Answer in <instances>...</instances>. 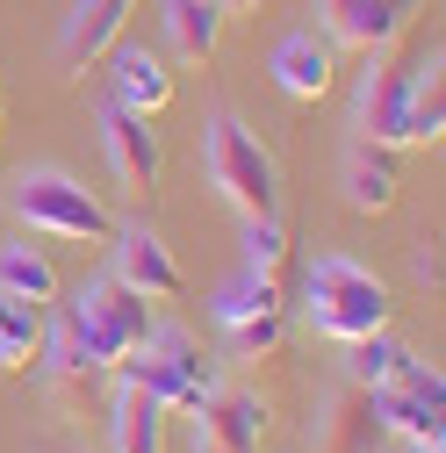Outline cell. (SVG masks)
Here are the masks:
<instances>
[{"label":"cell","instance_id":"obj_21","mask_svg":"<svg viewBox=\"0 0 446 453\" xmlns=\"http://www.w3.org/2000/svg\"><path fill=\"white\" fill-rule=\"evenodd\" d=\"M367 395H374V418H381V432H396V439H411V446H439V439H446L439 403H418L411 388H367Z\"/></svg>","mask_w":446,"mask_h":453},{"label":"cell","instance_id":"obj_7","mask_svg":"<svg viewBox=\"0 0 446 453\" xmlns=\"http://www.w3.org/2000/svg\"><path fill=\"white\" fill-rule=\"evenodd\" d=\"M101 151H108V173H116L130 195H151L158 173H165V144H158L151 116H137V108H123V101L101 108Z\"/></svg>","mask_w":446,"mask_h":453},{"label":"cell","instance_id":"obj_25","mask_svg":"<svg viewBox=\"0 0 446 453\" xmlns=\"http://www.w3.org/2000/svg\"><path fill=\"white\" fill-rule=\"evenodd\" d=\"M418 280H425V288H439V245H432V238L418 245Z\"/></svg>","mask_w":446,"mask_h":453},{"label":"cell","instance_id":"obj_27","mask_svg":"<svg viewBox=\"0 0 446 453\" xmlns=\"http://www.w3.org/2000/svg\"><path fill=\"white\" fill-rule=\"evenodd\" d=\"M50 453H87V446H50Z\"/></svg>","mask_w":446,"mask_h":453},{"label":"cell","instance_id":"obj_1","mask_svg":"<svg viewBox=\"0 0 446 453\" xmlns=\"http://www.w3.org/2000/svg\"><path fill=\"white\" fill-rule=\"evenodd\" d=\"M303 310L324 338H339V346H353V338H374L388 331V310H396V296H388V280L367 273L360 259L346 252H324L303 266Z\"/></svg>","mask_w":446,"mask_h":453},{"label":"cell","instance_id":"obj_13","mask_svg":"<svg viewBox=\"0 0 446 453\" xmlns=\"http://www.w3.org/2000/svg\"><path fill=\"white\" fill-rule=\"evenodd\" d=\"M108 101H123V108H137V116H158L165 101H173V73H165V58L151 43H116L108 50Z\"/></svg>","mask_w":446,"mask_h":453},{"label":"cell","instance_id":"obj_26","mask_svg":"<svg viewBox=\"0 0 446 453\" xmlns=\"http://www.w3.org/2000/svg\"><path fill=\"white\" fill-rule=\"evenodd\" d=\"M216 8H223V15H252L259 0H216Z\"/></svg>","mask_w":446,"mask_h":453},{"label":"cell","instance_id":"obj_15","mask_svg":"<svg viewBox=\"0 0 446 453\" xmlns=\"http://www.w3.org/2000/svg\"><path fill=\"white\" fill-rule=\"evenodd\" d=\"M158 22H165L173 58H188V65L216 58V43H223V8L216 0H158Z\"/></svg>","mask_w":446,"mask_h":453},{"label":"cell","instance_id":"obj_18","mask_svg":"<svg viewBox=\"0 0 446 453\" xmlns=\"http://www.w3.org/2000/svg\"><path fill=\"white\" fill-rule=\"evenodd\" d=\"M273 310H281V280H273V273H231V280H223V288H216V303H209V317L223 324V331H231V324H252V317H273Z\"/></svg>","mask_w":446,"mask_h":453},{"label":"cell","instance_id":"obj_8","mask_svg":"<svg viewBox=\"0 0 446 453\" xmlns=\"http://www.w3.org/2000/svg\"><path fill=\"white\" fill-rule=\"evenodd\" d=\"M381 418H374V395L367 388H339V395H324L317 418H310V453H381Z\"/></svg>","mask_w":446,"mask_h":453},{"label":"cell","instance_id":"obj_6","mask_svg":"<svg viewBox=\"0 0 446 453\" xmlns=\"http://www.w3.org/2000/svg\"><path fill=\"white\" fill-rule=\"evenodd\" d=\"M108 245H116V280H123L130 296H144V303H181L188 266L173 259V245H165L151 223H123V231H108Z\"/></svg>","mask_w":446,"mask_h":453},{"label":"cell","instance_id":"obj_30","mask_svg":"<svg viewBox=\"0 0 446 453\" xmlns=\"http://www.w3.org/2000/svg\"><path fill=\"white\" fill-rule=\"evenodd\" d=\"M418 453H439V446H418Z\"/></svg>","mask_w":446,"mask_h":453},{"label":"cell","instance_id":"obj_17","mask_svg":"<svg viewBox=\"0 0 446 453\" xmlns=\"http://www.w3.org/2000/svg\"><path fill=\"white\" fill-rule=\"evenodd\" d=\"M165 403H151V395L137 381L116 388V411H108V432H116V453H165Z\"/></svg>","mask_w":446,"mask_h":453},{"label":"cell","instance_id":"obj_14","mask_svg":"<svg viewBox=\"0 0 446 453\" xmlns=\"http://www.w3.org/2000/svg\"><path fill=\"white\" fill-rule=\"evenodd\" d=\"M266 439V403L252 388H209L202 403V446H223V453H259Z\"/></svg>","mask_w":446,"mask_h":453},{"label":"cell","instance_id":"obj_28","mask_svg":"<svg viewBox=\"0 0 446 453\" xmlns=\"http://www.w3.org/2000/svg\"><path fill=\"white\" fill-rule=\"evenodd\" d=\"M195 453H223V446H202V439H195Z\"/></svg>","mask_w":446,"mask_h":453},{"label":"cell","instance_id":"obj_20","mask_svg":"<svg viewBox=\"0 0 446 453\" xmlns=\"http://www.w3.org/2000/svg\"><path fill=\"white\" fill-rule=\"evenodd\" d=\"M43 346V310L0 288V374H29Z\"/></svg>","mask_w":446,"mask_h":453},{"label":"cell","instance_id":"obj_10","mask_svg":"<svg viewBox=\"0 0 446 453\" xmlns=\"http://www.w3.org/2000/svg\"><path fill=\"white\" fill-rule=\"evenodd\" d=\"M339 195H346V209H353V216H388V209H396V195H404L396 151L353 137V144H346V158H339Z\"/></svg>","mask_w":446,"mask_h":453},{"label":"cell","instance_id":"obj_11","mask_svg":"<svg viewBox=\"0 0 446 453\" xmlns=\"http://www.w3.org/2000/svg\"><path fill=\"white\" fill-rule=\"evenodd\" d=\"M130 15H137V0H80V8L65 15V29H58V58L73 73H87L94 58H108V50L123 43Z\"/></svg>","mask_w":446,"mask_h":453},{"label":"cell","instance_id":"obj_29","mask_svg":"<svg viewBox=\"0 0 446 453\" xmlns=\"http://www.w3.org/2000/svg\"><path fill=\"white\" fill-rule=\"evenodd\" d=\"M0 123H8V94H0Z\"/></svg>","mask_w":446,"mask_h":453},{"label":"cell","instance_id":"obj_5","mask_svg":"<svg viewBox=\"0 0 446 453\" xmlns=\"http://www.w3.org/2000/svg\"><path fill=\"white\" fill-rule=\"evenodd\" d=\"M317 8V22H324V43L331 50H388L404 29H411V15L425 8V0H310Z\"/></svg>","mask_w":446,"mask_h":453},{"label":"cell","instance_id":"obj_19","mask_svg":"<svg viewBox=\"0 0 446 453\" xmlns=\"http://www.w3.org/2000/svg\"><path fill=\"white\" fill-rule=\"evenodd\" d=\"M0 288L43 310L50 296H58V266H50V252H43V245H22V238H8V245H0Z\"/></svg>","mask_w":446,"mask_h":453},{"label":"cell","instance_id":"obj_23","mask_svg":"<svg viewBox=\"0 0 446 453\" xmlns=\"http://www.w3.org/2000/svg\"><path fill=\"white\" fill-rule=\"evenodd\" d=\"M245 266L252 273H281L288 266V223L281 216H245Z\"/></svg>","mask_w":446,"mask_h":453},{"label":"cell","instance_id":"obj_3","mask_svg":"<svg viewBox=\"0 0 446 453\" xmlns=\"http://www.w3.org/2000/svg\"><path fill=\"white\" fill-rule=\"evenodd\" d=\"M8 209H15V223H29L36 238H65V245H101L108 231H116L108 209H101V195L80 188L73 173H58V165H29V173H15Z\"/></svg>","mask_w":446,"mask_h":453},{"label":"cell","instance_id":"obj_22","mask_svg":"<svg viewBox=\"0 0 446 453\" xmlns=\"http://www.w3.org/2000/svg\"><path fill=\"white\" fill-rule=\"evenodd\" d=\"M346 353H353V360H346L353 388H396V381H404V367L418 360V353H411V346H396L388 331H374V338H353Z\"/></svg>","mask_w":446,"mask_h":453},{"label":"cell","instance_id":"obj_24","mask_svg":"<svg viewBox=\"0 0 446 453\" xmlns=\"http://www.w3.org/2000/svg\"><path fill=\"white\" fill-rule=\"evenodd\" d=\"M281 310H273V317H252V324H231V353L238 360H266V353H281Z\"/></svg>","mask_w":446,"mask_h":453},{"label":"cell","instance_id":"obj_16","mask_svg":"<svg viewBox=\"0 0 446 453\" xmlns=\"http://www.w3.org/2000/svg\"><path fill=\"white\" fill-rule=\"evenodd\" d=\"M439 43L411 65V101H404V144H439L446 137V80H439Z\"/></svg>","mask_w":446,"mask_h":453},{"label":"cell","instance_id":"obj_9","mask_svg":"<svg viewBox=\"0 0 446 453\" xmlns=\"http://www.w3.org/2000/svg\"><path fill=\"white\" fill-rule=\"evenodd\" d=\"M404 101H411V73L388 65V50H374V65H367V80H360V94H353V130H360L367 144H388V151H396V144H404Z\"/></svg>","mask_w":446,"mask_h":453},{"label":"cell","instance_id":"obj_4","mask_svg":"<svg viewBox=\"0 0 446 453\" xmlns=\"http://www.w3.org/2000/svg\"><path fill=\"white\" fill-rule=\"evenodd\" d=\"M65 324H73V338H80L87 374H108V367H123V360L144 346V338H151V303L130 296L123 280L108 273V280H87V288L73 296Z\"/></svg>","mask_w":446,"mask_h":453},{"label":"cell","instance_id":"obj_2","mask_svg":"<svg viewBox=\"0 0 446 453\" xmlns=\"http://www.w3.org/2000/svg\"><path fill=\"white\" fill-rule=\"evenodd\" d=\"M202 165H209V188L238 216H281V158H273L238 116H223V108L202 130Z\"/></svg>","mask_w":446,"mask_h":453},{"label":"cell","instance_id":"obj_12","mask_svg":"<svg viewBox=\"0 0 446 453\" xmlns=\"http://www.w3.org/2000/svg\"><path fill=\"white\" fill-rule=\"evenodd\" d=\"M331 80H339V50H331L317 29H288L273 43V87L288 101H324Z\"/></svg>","mask_w":446,"mask_h":453}]
</instances>
